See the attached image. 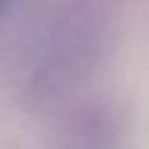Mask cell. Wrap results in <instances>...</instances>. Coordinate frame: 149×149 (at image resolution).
Returning <instances> with one entry per match:
<instances>
[{"mask_svg":"<svg viewBox=\"0 0 149 149\" xmlns=\"http://www.w3.org/2000/svg\"><path fill=\"white\" fill-rule=\"evenodd\" d=\"M13 4V0H0V19H2V15L6 13V8Z\"/></svg>","mask_w":149,"mask_h":149,"instance_id":"1","label":"cell"}]
</instances>
